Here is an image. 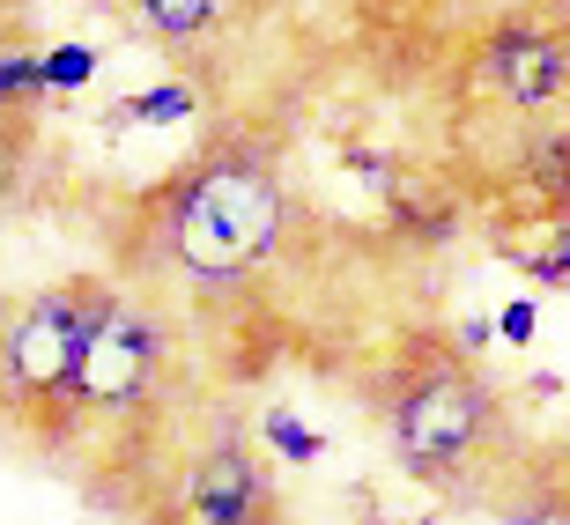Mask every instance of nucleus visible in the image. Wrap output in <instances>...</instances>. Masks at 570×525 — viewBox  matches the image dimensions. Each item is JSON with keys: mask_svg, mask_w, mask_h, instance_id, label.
<instances>
[{"mask_svg": "<svg viewBox=\"0 0 570 525\" xmlns=\"http://www.w3.org/2000/svg\"><path fill=\"white\" fill-rule=\"evenodd\" d=\"M289 230V186L259 141H223L156 200V245L186 281H237L275 259Z\"/></svg>", "mask_w": 570, "mask_h": 525, "instance_id": "obj_1", "label": "nucleus"}, {"mask_svg": "<svg viewBox=\"0 0 570 525\" xmlns=\"http://www.w3.org/2000/svg\"><path fill=\"white\" fill-rule=\"evenodd\" d=\"M111 281L67 274L52 289L0 304V429L22 444H67V393L111 311Z\"/></svg>", "mask_w": 570, "mask_h": 525, "instance_id": "obj_2", "label": "nucleus"}, {"mask_svg": "<svg viewBox=\"0 0 570 525\" xmlns=\"http://www.w3.org/2000/svg\"><path fill=\"white\" fill-rule=\"evenodd\" d=\"M489 429H497V393L474 378V363L466 356H415L393 385V444H401L407 474H423V482H452L474 459H482Z\"/></svg>", "mask_w": 570, "mask_h": 525, "instance_id": "obj_3", "label": "nucleus"}, {"mask_svg": "<svg viewBox=\"0 0 570 525\" xmlns=\"http://www.w3.org/2000/svg\"><path fill=\"white\" fill-rule=\"evenodd\" d=\"M164 363H170V318L141 296H111L105 326H97L82 370H75V393H67V437L141 415L164 385Z\"/></svg>", "mask_w": 570, "mask_h": 525, "instance_id": "obj_4", "label": "nucleus"}, {"mask_svg": "<svg viewBox=\"0 0 570 525\" xmlns=\"http://www.w3.org/2000/svg\"><path fill=\"white\" fill-rule=\"evenodd\" d=\"M178 525H275V482L237 437L208 444L178 482Z\"/></svg>", "mask_w": 570, "mask_h": 525, "instance_id": "obj_5", "label": "nucleus"}, {"mask_svg": "<svg viewBox=\"0 0 570 525\" xmlns=\"http://www.w3.org/2000/svg\"><path fill=\"white\" fill-rule=\"evenodd\" d=\"M489 82L504 89L511 105H527V111H541V105H556L570 89V44L563 38H549V30H497L489 38Z\"/></svg>", "mask_w": 570, "mask_h": 525, "instance_id": "obj_6", "label": "nucleus"}, {"mask_svg": "<svg viewBox=\"0 0 570 525\" xmlns=\"http://www.w3.org/2000/svg\"><path fill=\"white\" fill-rule=\"evenodd\" d=\"M230 16H237V0H134V22H141V30H156L164 44L215 38Z\"/></svg>", "mask_w": 570, "mask_h": 525, "instance_id": "obj_7", "label": "nucleus"}, {"mask_svg": "<svg viewBox=\"0 0 570 525\" xmlns=\"http://www.w3.org/2000/svg\"><path fill=\"white\" fill-rule=\"evenodd\" d=\"M38 156V127L22 119V111H0V208L22 192V170Z\"/></svg>", "mask_w": 570, "mask_h": 525, "instance_id": "obj_8", "label": "nucleus"}, {"mask_svg": "<svg viewBox=\"0 0 570 525\" xmlns=\"http://www.w3.org/2000/svg\"><path fill=\"white\" fill-rule=\"evenodd\" d=\"M38 75H45V97H75L97 75V44H52V52H38Z\"/></svg>", "mask_w": 570, "mask_h": 525, "instance_id": "obj_9", "label": "nucleus"}, {"mask_svg": "<svg viewBox=\"0 0 570 525\" xmlns=\"http://www.w3.org/2000/svg\"><path fill=\"white\" fill-rule=\"evenodd\" d=\"M259 437L275 444L282 459H296V466H312L318 452H326V437H318V429H304V422H296V407H282V399L259 415Z\"/></svg>", "mask_w": 570, "mask_h": 525, "instance_id": "obj_10", "label": "nucleus"}, {"mask_svg": "<svg viewBox=\"0 0 570 525\" xmlns=\"http://www.w3.org/2000/svg\"><path fill=\"white\" fill-rule=\"evenodd\" d=\"M497 525H570V496L556 482H527L504 504V518H497Z\"/></svg>", "mask_w": 570, "mask_h": 525, "instance_id": "obj_11", "label": "nucleus"}, {"mask_svg": "<svg viewBox=\"0 0 570 525\" xmlns=\"http://www.w3.org/2000/svg\"><path fill=\"white\" fill-rule=\"evenodd\" d=\"M193 97L186 82H164V89H141V97H127V119L134 127H178V119H193Z\"/></svg>", "mask_w": 570, "mask_h": 525, "instance_id": "obj_12", "label": "nucleus"}, {"mask_svg": "<svg viewBox=\"0 0 570 525\" xmlns=\"http://www.w3.org/2000/svg\"><path fill=\"white\" fill-rule=\"evenodd\" d=\"M30 97H45L38 52L30 44H0V105H30Z\"/></svg>", "mask_w": 570, "mask_h": 525, "instance_id": "obj_13", "label": "nucleus"}, {"mask_svg": "<svg viewBox=\"0 0 570 525\" xmlns=\"http://www.w3.org/2000/svg\"><path fill=\"white\" fill-rule=\"evenodd\" d=\"M527 274L541 281V289H570V222H563V237H556V252L527 259Z\"/></svg>", "mask_w": 570, "mask_h": 525, "instance_id": "obj_14", "label": "nucleus"}, {"mask_svg": "<svg viewBox=\"0 0 570 525\" xmlns=\"http://www.w3.org/2000/svg\"><path fill=\"white\" fill-rule=\"evenodd\" d=\"M533 318H541V311H533L527 296H519V304H504V318H497V326H489V334H504L511 348H527V340H533Z\"/></svg>", "mask_w": 570, "mask_h": 525, "instance_id": "obj_15", "label": "nucleus"}, {"mask_svg": "<svg viewBox=\"0 0 570 525\" xmlns=\"http://www.w3.org/2000/svg\"><path fill=\"white\" fill-rule=\"evenodd\" d=\"M489 348V318H460V356H482Z\"/></svg>", "mask_w": 570, "mask_h": 525, "instance_id": "obj_16", "label": "nucleus"}]
</instances>
